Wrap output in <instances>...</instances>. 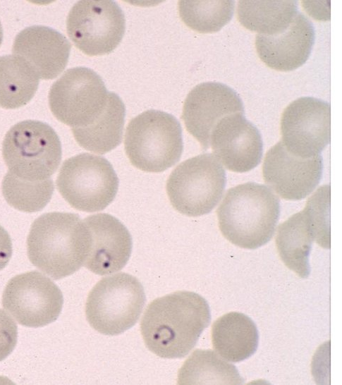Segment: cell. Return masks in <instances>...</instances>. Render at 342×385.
I'll return each instance as SVG.
<instances>
[{
	"mask_svg": "<svg viewBox=\"0 0 342 385\" xmlns=\"http://www.w3.org/2000/svg\"><path fill=\"white\" fill-rule=\"evenodd\" d=\"M208 302L191 291H176L158 298L147 306L140 322L146 347L164 358H181L195 346L209 326Z\"/></svg>",
	"mask_w": 342,
	"mask_h": 385,
	"instance_id": "6da1fadb",
	"label": "cell"
},
{
	"mask_svg": "<svg viewBox=\"0 0 342 385\" xmlns=\"http://www.w3.org/2000/svg\"><path fill=\"white\" fill-rule=\"evenodd\" d=\"M90 243L88 229L78 214L49 212L32 223L27 240L31 263L54 280L77 271Z\"/></svg>",
	"mask_w": 342,
	"mask_h": 385,
	"instance_id": "7a4b0ae2",
	"label": "cell"
},
{
	"mask_svg": "<svg viewBox=\"0 0 342 385\" xmlns=\"http://www.w3.org/2000/svg\"><path fill=\"white\" fill-rule=\"evenodd\" d=\"M223 236L245 249H257L273 237L280 214L279 197L267 185L248 182L230 188L217 211Z\"/></svg>",
	"mask_w": 342,
	"mask_h": 385,
	"instance_id": "3957f363",
	"label": "cell"
},
{
	"mask_svg": "<svg viewBox=\"0 0 342 385\" xmlns=\"http://www.w3.org/2000/svg\"><path fill=\"white\" fill-rule=\"evenodd\" d=\"M130 163L147 172H161L176 164L183 149L182 128L173 115L147 110L128 123L124 140Z\"/></svg>",
	"mask_w": 342,
	"mask_h": 385,
	"instance_id": "277c9868",
	"label": "cell"
},
{
	"mask_svg": "<svg viewBox=\"0 0 342 385\" xmlns=\"http://www.w3.org/2000/svg\"><path fill=\"white\" fill-rule=\"evenodd\" d=\"M2 154L8 171L30 181L50 178L61 160V145L54 130L39 121H20L7 132Z\"/></svg>",
	"mask_w": 342,
	"mask_h": 385,
	"instance_id": "5b68a950",
	"label": "cell"
},
{
	"mask_svg": "<svg viewBox=\"0 0 342 385\" xmlns=\"http://www.w3.org/2000/svg\"><path fill=\"white\" fill-rule=\"evenodd\" d=\"M145 302L142 285L133 276L118 273L100 280L90 292L86 319L100 334L115 336L133 326Z\"/></svg>",
	"mask_w": 342,
	"mask_h": 385,
	"instance_id": "8992f818",
	"label": "cell"
},
{
	"mask_svg": "<svg viewBox=\"0 0 342 385\" xmlns=\"http://www.w3.org/2000/svg\"><path fill=\"white\" fill-rule=\"evenodd\" d=\"M225 170L211 153L201 154L178 165L166 182L173 208L186 216L209 213L221 200L226 185Z\"/></svg>",
	"mask_w": 342,
	"mask_h": 385,
	"instance_id": "52a82bcc",
	"label": "cell"
},
{
	"mask_svg": "<svg viewBox=\"0 0 342 385\" xmlns=\"http://www.w3.org/2000/svg\"><path fill=\"white\" fill-rule=\"evenodd\" d=\"M56 186L72 207L93 212L105 209L114 200L118 178L104 157L83 153L63 161Z\"/></svg>",
	"mask_w": 342,
	"mask_h": 385,
	"instance_id": "ba28073f",
	"label": "cell"
},
{
	"mask_svg": "<svg viewBox=\"0 0 342 385\" xmlns=\"http://www.w3.org/2000/svg\"><path fill=\"white\" fill-rule=\"evenodd\" d=\"M107 90L101 77L90 68L67 70L51 87L49 104L54 116L72 128L94 122L104 109Z\"/></svg>",
	"mask_w": 342,
	"mask_h": 385,
	"instance_id": "9c48e42d",
	"label": "cell"
},
{
	"mask_svg": "<svg viewBox=\"0 0 342 385\" xmlns=\"http://www.w3.org/2000/svg\"><path fill=\"white\" fill-rule=\"evenodd\" d=\"M67 32L84 54H109L119 44L125 28V16L114 1H80L69 11Z\"/></svg>",
	"mask_w": 342,
	"mask_h": 385,
	"instance_id": "30bf717a",
	"label": "cell"
},
{
	"mask_svg": "<svg viewBox=\"0 0 342 385\" xmlns=\"http://www.w3.org/2000/svg\"><path fill=\"white\" fill-rule=\"evenodd\" d=\"M63 303L59 288L37 271L18 274L7 283L3 307L21 325L37 328L54 322Z\"/></svg>",
	"mask_w": 342,
	"mask_h": 385,
	"instance_id": "8fae6325",
	"label": "cell"
},
{
	"mask_svg": "<svg viewBox=\"0 0 342 385\" xmlns=\"http://www.w3.org/2000/svg\"><path fill=\"white\" fill-rule=\"evenodd\" d=\"M281 142L292 154L310 158L319 155L331 140V106L322 99L303 97L283 111Z\"/></svg>",
	"mask_w": 342,
	"mask_h": 385,
	"instance_id": "7c38bea8",
	"label": "cell"
},
{
	"mask_svg": "<svg viewBox=\"0 0 342 385\" xmlns=\"http://www.w3.org/2000/svg\"><path fill=\"white\" fill-rule=\"evenodd\" d=\"M323 170L322 156L303 158L291 153L281 141L267 152L262 174L265 183L282 198L300 200L319 184Z\"/></svg>",
	"mask_w": 342,
	"mask_h": 385,
	"instance_id": "4fadbf2b",
	"label": "cell"
},
{
	"mask_svg": "<svg viewBox=\"0 0 342 385\" xmlns=\"http://www.w3.org/2000/svg\"><path fill=\"white\" fill-rule=\"evenodd\" d=\"M240 112L244 113V106L236 91L221 82H207L196 85L188 94L182 119L187 130L207 150L216 123L226 116Z\"/></svg>",
	"mask_w": 342,
	"mask_h": 385,
	"instance_id": "5bb4252c",
	"label": "cell"
},
{
	"mask_svg": "<svg viewBox=\"0 0 342 385\" xmlns=\"http://www.w3.org/2000/svg\"><path fill=\"white\" fill-rule=\"evenodd\" d=\"M209 147L221 164L238 173L255 168L263 152L259 131L242 112L226 116L216 123L210 135Z\"/></svg>",
	"mask_w": 342,
	"mask_h": 385,
	"instance_id": "9a60e30c",
	"label": "cell"
},
{
	"mask_svg": "<svg viewBox=\"0 0 342 385\" xmlns=\"http://www.w3.org/2000/svg\"><path fill=\"white\" fill-rule=\"evenodd\" d=\"M90 243L84 265L103 276L121 270L128 262L133 248L127 228L116 217L105 213L86 217Z\"/></svg>",
	"mask_w": 342,
	"mask_h": 385,
	"instance_id": "2e32d148",
	"label": "cell"
},
{
	"mask_svg": "<svg viewBox=\"0 0 342 385\" xmlns=\"http://www.w3.org/2000/svg\"><path fill=\"white\" fill-rule=\"evenodd\" d=\"M314 39L312 23L298 11L283 32L272 36L257 34L255 47L259 59L267 66L277 71H289L306 62Z\"/></svg>",
	"mask_w": 342,
	"mask_h": 385,
	"instance_id": "e0dca14e",
	"label": "cell"
},
{
	"mask_svg": "<svg viewBox=\"0 0 342 385\" xmlns=\"http://www.w3.org/2000/svg\"><path fill=\"white\" fill-rule=\"evenodd\" d=\"M71 44L65 36L44 25H32L16 37L13 53L23 59L39 78L51 80L66 68Z\"/></svg>",
	"mask_w": 342,
	"mask_h": 385,
	"instance_id": "ac0fdd59",
	"label": "cell"
},
{
	"mask_svg": "<svg viewBox=\"0 0 342 385\" xmlns=\"http://www.w3.org/2000/svg\"><path fill=\"white\" fill-rule=\"evenodd\" d=\"M319 235L305 207L278 228L276 244L279 256L285 265L301 278H307L310 275V253L314 240L320 244Z\"/></svg>",
	"mask_w": 342,
	"mask_h": 385,
	"instance_id": "d6986e66",
	"label": "cell"
},
{
	"mask_svg": "<svg viewBox=\"0 0 342 385\" xmlns=\"http://www.w3.org/2000/svg\"><path fill=\"white\" fill-rule=\"evenodd\" d=\"M212 342L214 350L222 358L238 362L256 352L259 333L250 317L241 312H232L213 323Z\"/></svg>",
	"mask_w": 342,
	"mask_h": 385,
	"instance_id": "ffe728a7",
	"label": "cell"
},
{
	"mask_svg": "<svg viewBox=\"0 0 342 385\" xmlns=\"http://www.w3.org/2000/svg\"><path fill=\"white\" fill-rule=\"evenodd\" d=\"M125 116L123 101L116 93L109 92L104 109L92 123L71 128L75 140L86 150L105 154L121 143Z\"/></svg>",
	"mask_w": 342,
	"mask_h": 385,
	"instance_id": "44dd1931",
	"label": "cell"
},
{
	"mask_svg": "<svg viewBox=\"0 0 342 385\" xmlns=\"http://www.w3.org/2000/svg\"><path fill=\"white\" fill-rule=\"evenodd\" d=\"M298 12L296 1H240L237 9L243 26L267 36L283 32Z\"/></svg>",
	"mask_w": 342,
	"mask_h": 385,
	"instance_id": "7402d4cb",
	"label": "cell"
},
{
	"mask_svg": "<svg viewBox=\"0 0 342 385\" xmlns=\"http://www.w3.org/2000/svg\"><path fill=\"white\" fill-rule=\"evenodd\" d=\"M39 76L23 59L17 55L0 56V106L17 109L34 97Z\"/></svg>",
	"mask_w": 342,
	"mask_h": 385,
	"instance_id": "603a6c76",
	"label": "cell"
},
{
	"mask_svg": "<svg viewBox=\"0 0 342 385\" xmlns=\"http://www.w3.org/2000/svg\"><path fill=\"white\" fill-rule=\"evenodd\" d=\"M236 366L211 350H195L178 372V384H242Z\"/></svg>",
	"mask_w": 342,
	"mask_h": 385,
	"instance_id": "cb8c5ba5",
	"label": "cell"
},
{
	"mask_svg": "<svg viewBox=\"0 0 342 385\" xmlns=\"http://www.w3.org/2000/svg\"><path fill=\"white\" fill-rule=\"evenodd\" d=\"M233 1H180L181 20L190 28L200 33L220 30L232 18Z\"/></svg>",
	"mask_w": 342,
	"mask_h": 385,
	"instance_id": "d4e9b609",
	"label": "cell"
},
{
	"mask_svg": "<svg viewBox=\"0 0 342 385\" xmlns=\"http://www.w3.org/2000/svg\"><path fill=\"white\" fill-rule=\"evenodd\" d=\"M1 189L11 206L22 212H35L42 210L50 201L54 186L51 178L30 181L8 171L3 179Z\"/></svg>",
	"mask_w": 342,
	"mask_h": 385,
	"instance_id": "484cf974",
	"label": "cell"
},
{
	"mask_svg": "<svg viewBox=\"0 0 342 385\" xmlns=\"http://www.w3.org/2000/svg\"><path fill=\"white\" fill-rule=\"evenodd\" d=\"M18 329L13 319L0 309V362L13 350L17 343Z\"/></svg>",
	"mask_w": 342,
	"mask_h": 385,
	"instance_id": "4316f807",
	"label": "cell"
},
{
	"mask_svg": "<svg viewBox=\"0 0 342 385\" xmlns=\"http://www.w3.org/2000/svg\"><path fill=\"white\" fill-rule=\"evenodd\" d=\"M12 252L11 237L8 232L0 225V270L8 264Z\"/></svg>",
	"mask_w": 342,
	"mask_h": 385,
	"instance_id": "83f0119b",
	"label": "cell"
},
{
	"mask_svg": "<svg viewBox=\"0 0 342 385\" xmlns=\"http://www.w3.org/2000/svg\"><path fill=\"white\" fill-rule=\"evenodd\" d=\"M3 40V28L0 22V45Z\"/></svg>",
	"mask_w": 342,
	"mask_h": 385,
	"instance_id": "f1b7e54d",
	"label": "cell"
}]
</instances>
